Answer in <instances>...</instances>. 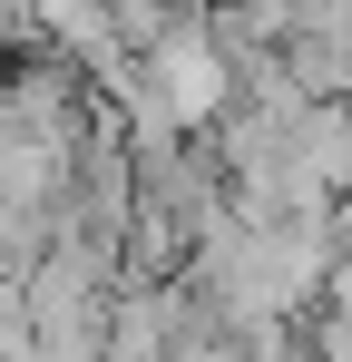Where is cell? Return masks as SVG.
I'll list each match as a JSON object with an SVG mask.
<instances>
[{
    "label": "cell",
    "instance_id": "obj_1",
    "mask_svg": "<svg viewBox=\"0 0 352 362\" xmlns=\"http://www.w3.org/2000/svg\"><path fill=\"white\" fill-rule=\"evenodd\" d=\"M137 78H147V98H157L186 137H216L225 108L245 98V69H235V49L216 40L206 0H186V10H176V30L157 40V49H137Z\"/></svg>",
    "mask_w": 352,
    "mask_h": 362
},
{
    "label": "cell",
    "instance_id": "obj_2",
    "mask_svg": "<svg viewBox=\"0 0 352 362\" xmlns=\"http://www.w3.org/2000/svg\"><path fill=\"white\" fill-rule=\"evenodd\" d=\"M206 20H216V40L235 49V69L274 59L293 40V0H206Z\"/></svg>",
    "mask_w": 352,
    "mask_h": 362
},
{
    "label": "cell",
    "instance_id": "obj_3",
    "mask_svg": "<svg viewBox=\"0 0 352 362\" xmlns=\"http://www.w3.org/2000/svg\"><path fill=\"white\" fill-rule=\"evenodd\" d=\"M20 49L40 59V10L30 0H0V59H20Z\"/></svg>",
    "mask_w": 352,
    "mask_h": 362
},
{
    "label": "cell",
    "instance_id": "obj_4",
    "mask_svg": "<svg viewBox=\"0 0 352 362\" xmlns=\"http://www.w3.org/2000/svg\"><path fill=\"white\" fill-rule=\"evenodd\" d=\"M303 333H313V353H323V362H352V323H333V313H313Z\"/></svg>",
    "mask_w": 352,
    "mask_h": 362
},
{
    "label": "cell",
    "instance_id": "obj_5",
    "mask_svg": "<svg viewBox=\"0 0 352 362\" xmlns=\"http://www.w3.org/2000/svg\"><path fill=\"white\" fill-rule=\"evenodd\" d=\"M323 313H333V323H352V255L333 264V284H323Z\"/></svg>",
    "mask_w": 352,
    "mask_h": 362
}]
</instances>
